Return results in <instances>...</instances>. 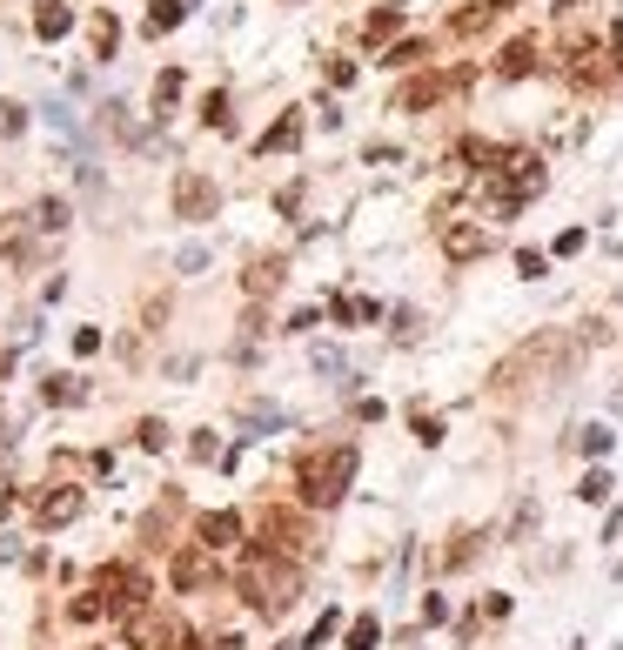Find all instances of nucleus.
<instances>
[{"mask_svg": "<svg viewBox=\"0 0 623 650\" xmlns=\"http://www.w3.org/2000/svg\"><path fill=\"white\" fill-rule=\"evenodd\" d=\"M242 597L248 610H262V617H282V610H295V597H302V570H295L282 550H268V543H255V557L242 563Z\"/></svg>", "mask_w": 623, "mask_h": 650, "instance_id": "obj_1", "label": "nucleus"}, {"mask_svg": "<svg viewBox=\"0 0 623 650\" xmlns=\"http://www.w3.org/2000/svg\"><path fill=\"white\" fill-rule=\"evenodd\" d=\"M356 443H329V449H309L302 456V470H295V490H302V503L309 510H335L342 496H349V483H356Z\"/></svg>", "mask_w": 623, "mask_h": 650, "instance_id": "obj_2", "label": "nucleus"}, {"mask_svg": "<svg viewBox=\"0 0 623 650\" xmlns=\"http://www.w3.org/2000/svg\"><path fill=\"white\" fill-rule=\"evenodd\" d=\"M168 583H175L181 597L208 590V583H215V550H208V543H181L175 557H168Z\"/></svg>", "mask_w": 623, "mask_h": 650, "instance_id": "obj_3", "label": "nucleus"}, {"mask_svg": "<svg viewBox=\"0 0 623 650\" xmlns=\"http://www.w3.org/2000/svg\"><path fill=\"white\" fill-rule=\"evenodd\" d=\"M128 644H134V650H195V637H188L175 617L141 610V617H128Z\"/></svg>", "mask_w": 623, "mask_h": 650, "instance_id": "obj_4", "label": "nucleus"}, {"mask_svg": "<svg viewBox=\"0 0 623 650\" xmlns=\"http://www.w3.org/2000/svg\"><path fill=\"white\" fill-rule=\"evenodd\" d=\"M215 202H222V195H215V181L201 175V168H181L175 175V215L181 222H215Z\"/></svg>", "mask_w": 623, "mask_h": 650, "instance_id": "obj_5", "label": "nucleus"}, {"mask_svg": "<svg viewBox=\"0 0 623 650\" xmlns=\"http://www.w3.org/2000/svg\"><path fill=\"white\" fill-rule=\"evenodd\" d=\"M262 543H268V550H282V557H309V550H315L309 523H302L295 510H268L262 516Z\"/></svg>", "mask_w": 623, "mask_h": 650, "instance_id": "obj_6", "label": "nucleus"}, {"mask_svg": "<svg viewBox=\"0 0 623 650\" xmlns=\"http://www.w3.org/2000/svg\"><path fill=\"white\" fill-rule=\"evenodd\" d=\"M463 81H469L463 68H456V74H416V81H409V88L396 94V108H402V114H416V108H436V101H443L449 88H463Z\"/></svg>", "mask_w": 623, "mask_h": 650, "instance_id": "obj_7", "label": "nucleus"}, {"mask_svg": "<svg viewBox=\"0 0 623 650\" xmlns=\"http://www.w3.org/2000/svg\"><path fill=\"white\" fill-rule=\"evenodd\" d=\"M443 255L449 262H483V255H490V228L483 222H443Z\"/></svg>", "mask_w": 623, "mask_h": 650, "instance_id": "obj_8", "label": "nucleus"}, {"mask_svg": "<svg viewBox=\"0 0 623 650\" xmlns=\"http://www.w3.org/2000/svg\"><path fill=\"white\" fill-rule=\"evenodd\" d=\"M536 68H543V47H536V34H516V41L496 54V74H503V81H523V74H536Z\"/></svg>", "mask_w": 623, "mask_h": 650, "instance_id": "obj_9", "label": "nucleus"}, {"mask_svg": "<svg viewBox=\"0 0 623 650\" xmlns=\"http://www.w3.org/2000/svg\"><path fill=\"white\" fill-rule=\"evenodd\" d=\"M34 516H41L47 530H61V523H74V516H81V490H74V483H54V490H47L41 503H34Z\"/></svg>", "mask_w": 623, "mask_h": 650, "instance_id": "obj_10", "label": "nucleus"}, {"mask_svg": "<svg viewBox=\"0 0 623 650\" xmlns=\"http://www.w3.org/2000/svg\"><path fill=\"white\" fill-rule=\"evenodd\" d=\"M282 275H289V262H282V255H255V262H248V275H242V289L248 295H275V289H282Z\"/></svg>", "mask_w": 623, "mask_h": 650, "instance_id": "obj_11", "label": "nucleus"}, {"mask_svg": "<svg viewBox=\"0 0 623 650\" xmlns=\"http://www.w3.org/2000/svg\"><path fill=\"white\" fill-rule=\"evenodd\" d=\"M201 543H208V550L242 543V516H235V510H208V516H201Z\"/></svg>", "mask_w": 623, "mask_h": 650, "instance_id": "obj_12", "label": "nucleus"}, {"mask_svg": "<svg viewBox=\"0 0 623 650\" xmlns=\"http://www.w3.org/2000/svg\"><path fill=\"white\" fill-rule=\"evenodd\" d=\"M255 148H262V155H289V148H302V108H289L262 141H255Z\"/></svg>", "mask_w": 623, "mask_h": 650, "instance_id": "obj_13", "label": "nucleus"}, {"mask_svg": "<svg viewBox=\"0 0 623 650\" xmlns=\"http://www.w3.org/2000/svg\"><path fill=\"white\" fill-rule=\"evenodd\" d=\"M67 27H74V7H67V0H41V7H34V34H41V41H61Z\"/></svg>", "mask_w": 623, "mask_h": 650, "instance_id": "obj_14", "label": "nucleus"}, {"mask_svg": "<svg viewBox=\"0 0 623 650\" xmlns=\"http://www.w3.org/2000/svg\"><path fill=\"white\" fill-rule=\"evenodd\" d=\"M41 403H47V409L88 403V382H81V376H47V382H41Z\"/></svg>", "mask_w": 623, "mask_h": 650, "instance_id": "obj_15", "label": "nucleus"}, {"mask_svg": "<svg viewBox=\"0 0 623 650\" xmlns=\"http://www.w3.org/2000/svg\"><path fill=\"white\" fill-rule=\"evenodd\" d=\"M490 21H496V7H490V0H469L463 14L449 21V34H463V41H469V34H483V27H490Z\"/></svg>", "mask_w": 623, "mask_h": 650, "instance_id": "obj_16", "label": "nucleus"}, {"mask_svg": "<svg viewBox=\"0 0 623 650\" xmlns=\"http://www.w3.org/2000/svg\"><path fill=\"white\" fill-rule=\"evenodd\" d=\"M329 315H335V322H342V329H356V322H376L382 309H376V302H369V295H342V302H335Z\"/></svg>", "mask_w": 623, "mask_h": 650, "instance_id": "obj_17", "label": "nucleus"}, {"mask_svg": "<svg viewBox=\"0 0 623 650\" xmlns=\"http://www.w3.org/2000/svg\"><path fill=\"white\" fill-rule=\"evenodd\" d=\"M181 14H188L181 0H155V7H148V21H141V27H148V34L161 41V34H175V27H181Z\"/></svg>", "mask_w": 623, "mask_h": 650, "instance_id": "obj_18", "label": "nucleus"}, {"mask_svg": "<svg viewBox=\"0 0 623 650\" xmlns=\"http://www.w3.org/2000/svg\"><path fill=\"white\" fill-rule=\"evenodd\" d=\"M67 222H74V208H67L61 202V195H47V202L41 208H34V228H41V235H61V228Z\"/></svg>", "mask_w": 623, "mask_h": 650, "instance_id": "obj_19", "label": "nucleus"}, {"mask_svg": "<svg viewBox=\"0 0 623 650\" xmlns=\"http://www.w3.org/2000/svg\"><path fill=\"white\" fill-rule=\"evenodd\" d=\"M396 27H402V14H396V7H376V14L362 21V41H369V47H382L389 34H396Z\"/></svg>", "mask_w": 623, "mask_h": 650, "instance_id": "obj_20", "label": "nucleus"}, {"mask_svg": "<svg viewBox=\"0 0 623 650\" xmlns=\"http://www.w3.org/2000/svg\"><path fill=\"white\" fill-rule=\"evenodd\" d=\"M88 34H94V54L108 61V54H114V41H121V21H114L108 7H101V14H94V21H88Z\"/></svg>", "mask_w": 623, "mask_h": 650, "instance_id": "obj_21", "label": "nucleus"}, {"mask_svg": "<svg viewBox=\"0 0 623 650\" xmlns=\"http://www.w3.org/2000/svg\"><path fill=\"white\" fill-rule=\"evenodd\" d=\"M409 429H416V443L423 449L443 443V416H429V409H409Z\"/></svg>", "mask_w": 623, "mask_h": 650, "instance_id": "obj_22", "label": "nucleus"}, {"mask_svg": "<svg viewBox=\"0 0 623 650\" xmlns=\"http://www.w3.org/2000/svg\"><path fill=\"white\" fill-rule=\"evenodd\" d=\"M423 54H429V41H396L389 54H382V68H416Z\"/></svg>", "mask_w": 623, "mask_h": 650, "instance_id": "obj_23", "label": "nucleus"}, {"mask_svg": "<svg viewBox=\"0 0 623 650\" xmlns=\"http://www.w3.org/2000/svg\"><path fill=\"white\" fill-rule=\"evenodd\" d=\"M101 610H108V597H101V590H81V597L67 604V617H74V624H94Z\"/></svg>", "mask_w": 623, "mask_h": 650, "instance_id": "obj_24", "label": "nucleus"}, {"mask_svg": "<svg viewBox=\"0 0 623 650\" xmlns=\"http://www.w3.org/2000/svg\"><path fill=\"white\" fill-rule=\"evenodd\" d=\"M610 490H617V483H610V470H590V476L577 483V496H583V503H610Z\"/></svg>", "mask_w": 623, "mask_h": 650, "instance_id": "obj_25", "label": "nucleus"}, {"mask_svg": "<svg viewBox=\"0 0 623 650\" xmlns=\"http://www.w3.org/2000/svg\"><path fill=\"white\" fill-rule=\"evenodd\" d=\"M181 101V68H161L155 74V108H175Z\"/></svg>", "mask_w": 623, "mask_h": 650, "instance_id": "obj_26", "label": "nucleus"}, {"mask_svg": "<svg viewBox=\"0 0 623 650\" xmlns=\"http://www.w3.org/2000/svg\"><path fill=\"white\" fill-rule=\"evenodd\" d=\"M382 644V624L376 617H356V624H349V650H376Z\"/></svg>", "mask_w": 623, "mask_h": 650, "instance_id": "obj_27", "label": "nucleus"}, {"mask_svg": "<svg viewBox=\"0 0 623 650\" xmlns=\"http://www.w3.org/2000/svg\"><path fill=\"white\" fill-rule=\"evenodd\" d=\"M577 449H583V456H610V429L583 423V429H577Z\"/></svg>", "mask_w": 623, "mask_h": 650, "instance_id": "obj_28", "label": "nucleus"}, {"mask_svg": "<svg viewBox=\"0 0 623 650\" xmlns=\"http://www.w3.org/2000/svg\"><path fill=\"white\" fill-rule=\"evenodd\" d=\"M21 128H27V108L21 101H0V141H14Z\"/></svg>", "mask_w": 623, "mask_h": 650, "instance_id": "obj_29", "label": "nucleus"}, {"mask_svg": "<svg viewBox=\"0 0 623 650\" xmlns=\"http://www.w3.org/2000/svg\"><path fill=\"white\" fill-rule=\"evenodd\" d=\"M168 516H175V496H168V503H161V510L148 516V523H141V537L155 543V550H161V537H168Z\"/></svg>", "mask_w": 623, "mask_h": 650, "instance_id": "obj_30", "label": "nucleus"}, {"mask_svg": "<svg viewBox=\"0 0 623 650\" xmlns=\"http://www.w3.org/2000/svg\"><path fill=\"white\" fill-rule=\"evenodd\" d=\"M516 269L536 282V275H550V255H543V248H516Z\"/></svg>", "mask_w": 623, "mask_h": 650, "instance_id": "obj_31", "label": "nucleus"}, {"mask_svg": "<svg viewBox=\"0 0 623 650\" xmlns=\"http://www.w3.org/2000/svg\"><path fill=\"white\" fill-rule=\"evenodd\" d=\"M201 121H208V128H228V94H222V88L201 101Z\"/></svg>", "mask_w": 623, "mask_h": 650, "instance_id": "obj_32", "label": "nucleus"}, {"mask_svg": "<svg viewBox=\"0 0 623 650\" xmlns=\"http://www.w3.org/2000/svg\"><path fill=\"white\" fill-rule=\"evenodd\" d=\"M134 436H141V449H168V423H161V416H148Z\"/></svg>", "mask_w": 623, "mask_h": 650, "instance_id": "obj_33", "label": "nucleus"}, {"mask_svg": "<svg viewBox=\"0 0 623 650\" xmlns=\"http://www.w3.org/2000/svg\"><path fill=\"white\" fill-rule=\"evenodd\" d=\"M476 543H483V537H476V530H463V537H456V550H449L443 563H449V570H463V563L476 557Z\"/></svg>", "mask_w": 623, "mask_h": 650, "instance_id": "obj_34", "label": "nucleus"}, {"mask_svg": "<svg viewBox=\"0 0 623 650\" xmlns=\"http://www.w3.org/2000/svg\"><path fill=\"white\" fill-rule=\"evenodd\" d=\"M188 456H195V463H215V456H222V443H215V429H201L195 443H188Z\"/></svg>", "mask_w": 623, "mask_h": 650, "instance_id": "obj_35", "label": "nucleus"}, {"mask_svg": "<svg viewBox=\"0 0 623 650\" xmlns=\"http://www.w3.org/2000/svg\"><path fill=\"white\" fill-rule=\"evenodd\" d=\"M335 624H342V617H335V610H322V624L309 630V650H322V644H329V637H335Z\"/></svg>", "mask_w": 623, "mask_h": 650, "instance_id": "obj_36", "label": "nucleus"}, {"mask_svg": "<svg viewBox=\"0 0 623 650\" xmlns=\"http://www.w3.org/2000/svg\"><path fill=\"white\" fill-rule=\"evenodd\" d=\"M329 81H335V88H349V81H356V61H342V54H329Z\"/></svg>", "mask_w": 623, "mask_h": 650, "instance_id": "obj_37", "label": "nucleus"}, {"mask_svg": "<svg viewBox=\"0 0 623 650\" xmlns=\"http://www.w3.org/2000/svg\"><path fill=\"white\" fill-rule=\"evenodd\" d=\"M74 356H101V329H74Z\"/></svg>", "mask_w": 623, "mask_h": 650, "instance_id": "obj_38", "label": "nucleus"}, {"mask_svg": "<svg viewBox=\"0 0 623 650\" xmlns=\"http://www.w3.org/2000/svg\"><path fill=\"white\" fill-rule=\"evenodd\" d=\"M275 208H282V215H302V181H289V188L275 195Z\"/></svg>", "mask_w": 623, "mask_h": 650, "instance_id": "obj_39", "label": "nucleus"}, {"mask_svg": "<svg viewBox=\"0 0 623 650\" xmlns=\"http://www.w3.org/2000/svg\"><path fill=\"white\" fill-rule=\"evenodd\" d=\"M396 336H402V342H416V336H423V322H416L409 309H396Z\"/></svg>", "mask_w": 623, "mask_h": 650, "instance_id": "obj_40", "label": "nucleus"}, {"mask_svg": "<svg viewBox=\"0 0 623 650\" xmlns=\"http://www.w3.org/2000/svg\"><path fill=\"white\" fill-rule=\"evenodd\" d=\"M315 376H342V356H335V349H315Z\"/></svg>", "mask_w": 623, "mask_h": 650, "instance_id": "obj_41", "label": "nucleus"}, {"mask_svg": "<svg viewBox=\"0 0 623 650\" xmlns=\"http://www.w3.org/2000/svg\"><path fill=\"white\" fill-rule=\"evenodd\" d=\"M610 47H617V68H623V21L610 27Z\"/></svg>", "mask_w": 623, "mask_h": 650, "instance_id": "obj_42", "label": "nucleus"}, {"mask_svg": "<svg viewBox=\"0 0 623 650\" xmlns=\"http://www.w3.org/2000/svg\"><path fill=\"white\" fill-rule=\"evenodd\" d=\"M14 376V349H0V382Z\"/></svg>", "mask_w": 623, "mask_h": 650, "instance_id": "obj_43", "label": "nucleus"}, {"mask_svg": "<svg viewBox=\"0 0 623 650\" xmlns=\"http://www.w3.org/2000/svg\"><path fill=\"white\" fill-rule=\"evenodd\" d=\"M208 650H242V637H215V644H208Z\"/></svg>", "mask_w": 623, "mask_h": 650, "instance_id": "obj_44", "label": "nucleus"}, {"mask_svg": "<svg viewBox=\"0 0 623 650\" xmlns=\"http://www.w3.org/2000/svg\"><path fill=\"white\" fill-rule=\"evenodd\" d=\"M490 7H496V14H510V7H516V0H490Z\"/></svg>", "mask_w": 623, "mask_h": 650, "instance_id": "obj_45", "label": "nucleus"}, {"mask_svg": "<svg viewBox=\"0 0 623 650\" xmlns=\"http://www.w3.org/2000/svg\"><path fill=\"white\" fill-rule=\"evenodd\" d=\"M88 650H101V644H88Z\"/></svg>", "mask_w": 623, "mask_h": 650, "instance_id": "obj_46", "label": "nucleus"}]
</instances>
